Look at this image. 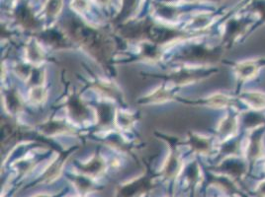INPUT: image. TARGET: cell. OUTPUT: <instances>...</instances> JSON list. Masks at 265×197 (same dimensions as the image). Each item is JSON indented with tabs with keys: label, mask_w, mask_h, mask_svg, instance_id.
Listing matches in <instances>:
<instances>
[{
	"label": "cell",
	"mask_w": 265,
	"mask_h": 197,
	"mask_svg": "<svg viewBox=\"0 0 265 197\" xmlns=\"http://www.w3.org/2000/svg\"><path fill=\"white\" fill-rule=\"evenodd\" d=\"M264 153V133L261 127L259 126L250 130L248 143L246 146V154L249 159L257 160L263 157Z\"/></svg>",
	"instance_id": "obj_1"
},
{
	"label": "cell",
	"mask_w": 265,
	"mask_h": 197,
	"mask_svg": "<svg viewBox=\"0 0 265 197\" xmlns=\"http://www.w3.org/2000/svg\"><path fill=\"white\" fill-rule=\"evenodd\" d=\"M263 66L261 59H247L239 62L235 66V72L240 80L247 81L256 77Z\"/></svg>",
	"instance_id": "obj_2"
},
{
	"label": "cell",
	"mask_w": 265,
	"mask_h": 197,
	"mask_svg": "<svg viewBox=\"0 0 265 197\" xmlns=\"http://www.w3.org/2000/svg\"><path fill=\"white\" fill-rule=\"evenodd\" d=\"M241 99L255 110L265 108V93L261 91H245L240 95Z\"/></svg>",
	"instance_id": "obj_3"
},
{
	"label": "cell",
	"mask_w": 265,
	"mask_h": 197,
	"mask_svg": "<svg viewBox=\"0 0 265 197\" xmlns=\"http://www.w3.org/2000/svg\"><path fill=\"white\" fill-rule=\"evenodd\" d=\"M238 126H239L238 118L236 116H228L223 125V132H225V134L229 136L231 135L233 136L237 133Z\"/></svg>",
	"instance_id": "obj_4"
}]
</instances>
